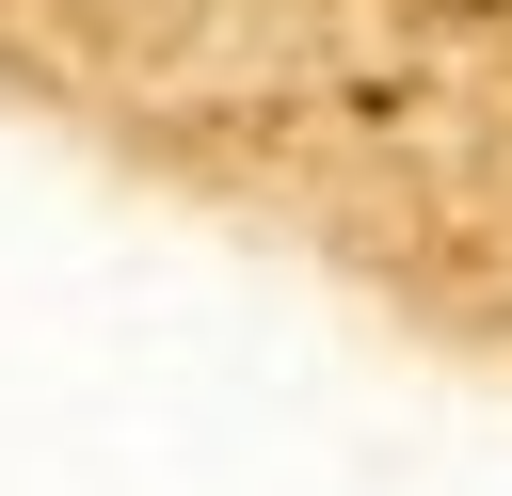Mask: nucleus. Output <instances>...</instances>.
I'll list each match as a JSON object with an SVG mask.
<instances>
[{
  "label": "nucleus",
  "instance_id": "obj_1",
  "mask_svg": "<svg viewBox=\"0 0 512 496\" xmlns=\"http://www.w3.org/2000/svg\"><path fill=\"white\" fill-rule=\"evenodd\" d=\"M432 16H512V0H432Z\"/></svg>",
  "mask_w": 512,
  "mask_h": 496
}]
</instances>
